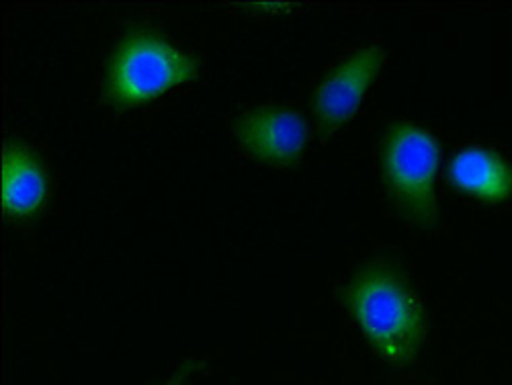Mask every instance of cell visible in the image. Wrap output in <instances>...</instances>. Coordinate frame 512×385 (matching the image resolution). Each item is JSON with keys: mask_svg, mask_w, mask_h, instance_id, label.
I'll list each match as a JSON object with an SVG mask.
<instances>
[{"mask_svg": "<svg viewBox=\"0 0 512 385\" xmlns=\"http://www.w3.org/2000/svg\"><path fill=\"white\" fill-rule=\"evenodd\" d=\"M381 181L392 207L422 230L439 222L435 179L441 150L437 138L424 127L402 121L392 125L381 144Z\"/></svg>", "mask_w": 512, "mask_h": 385, "instance_id": "obj_2", "label": "cell"}, {"mask_svg": "<svg viewBox=\"0 0 512 385\" xmlns=\"http://www.w3.org/2000/svg\"><path fill=\"white\" fill-rule=\"evenodd\" d=\"M347 306L371 345L390 361H410L424 336V314L402 275L383 263L365 267L347 289Z\"/></svg>", "mask_w": 512, "mask_h": 385, "instance_id": "obj_1", "label": "cell"}, {"mask_svg": "<svg viewBox=\"0 0 512 385\" xmlns=\"http://www.w3.org/2000/svg\"><path fill=\"white\" fill-rule=\"evenodd\" d=\"M451 183L480 201L500 203L512 197V164L486 148H467L453 156Z\"/></svg>", "mask_w": 512, "mask_h": 385, "instance_id": "obj_6", "label": "cell"}, {"mask_svg": "<svg viewBox=\"0 0 512 385\" xmlns=\"http://www.w3.org/2000/svg\"><path fill=\"white\" fill-rule=\"evenodd\" d=\"M236 136L242 150L267 164H293L300 160L308 142L306 119L291 109L263 107L246 113Z\"/></svg>", "mask_w": 512, "mask_h": 385, "instance_id": "obj_5", "label": "cell"}, {"mask_svg": "<svg viewBox=\"0 0 512 385\" xmlns=\"http://www.w3.org/2000/svg\"><path fill=\"white\" fill-rule=\"evenodd\" d=\"M383 56H386V50L381 46L357 50L336 64L318 84L312 109L324 138L334 134L340 125L355 115L383 64Z\"/></svg>", "mask_w": 512, "mask_h": 385, "instance_id": "obj_4", "label": "cell"}, {"mask_svg": "<svg viewBox=\"0 0 512 385\" xmlns=\"http://www.w3.org/2000/svg\"><path fill=\"white\" fill-rule=\"evenodd\" d=\"M46 175L35 158L19 148L9 146L5 152L3 173V207L15 218H27L46 199Z\"/></svg>", "mask_w": 512, "mask_h": 385, "instance_id": "obj_7", "label": "cell"}, {"mask_svg": "<svg viewBox=\"0 0 512 385\" xmlns=\"http://www.w3.org/2000/svg\"><path fill=\"white\" fill-rule=\"evenodd\" d=\"M195 60L154 33L121 41L107 68V95L117 107H134L195 78Z\"/></svg>", "mask_w": 512, "mask_h": 385, "instance_id": "obj_3", "label": "cell"}]
</instances>
